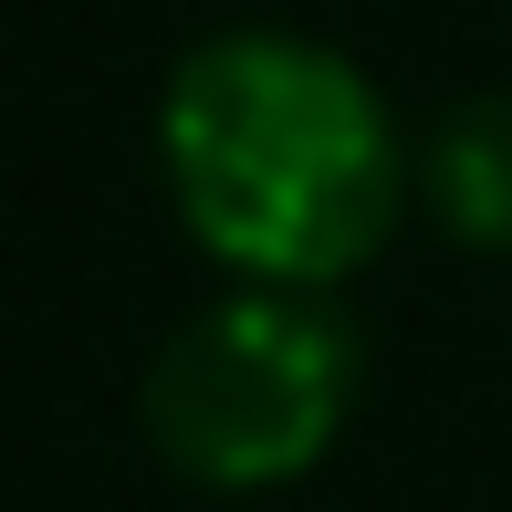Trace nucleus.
<instances>
[{"label": "nucleus", "mask_w": 512, "mask_h": 512, "mask_svg": "<svg viewBox=\"0 0 512 512\" xmlns=\"http://www.w3.org/2000/svg\"><path fill=\"white\" fill-rule=\"evenodd\" d=\"M418 189H429L439 230L471 251H512V84H481L429 126L418 147Z\"/></svg>", "instance_id": "nucleus-3"}, {"label": "nucleus", "mask_w": 512, "mask_h": 512, "mask_svg": "<svg viewBox=\"0 0 512 512\" xmlns=\"http://www.w3.org/2000/svg\"><path fill=\"white\" fill-rule=\"evenodd\" d=\"M157 168L230 283L335 293L418 199V147L356 53L314 32H209L157 95Z\"/></svg>", "instance_id": "nucleus-1"}, {"label": "nucleus", "mask_w": 512, "mask_h": 512, "mask_svg": "<svg viewBox=\"0 0 512 512\" xmlns=\"http://www.w3.org/2000/svg\"><path fill=\"white\" fill-rule=\"evenodd\" d=\"M356 408V335L304 283H230L157 345L147 439L209 492H283Z\"/></svg>", "instance_id": "nucleus-2"}]
</instances>
